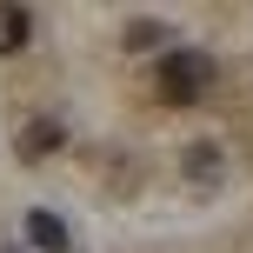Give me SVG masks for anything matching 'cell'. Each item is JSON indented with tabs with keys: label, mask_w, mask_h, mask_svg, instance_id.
Segmentation results:
<instances>
[{
	"label": "cell",
	"mask_w": 253,
	"mask_h": 253,
	"mask_svg": "<svg viewBox=\"0 0 253 253\" xmlns=\"http://www.w3.org/2000/svg\"><path fill=\"white\" fill-rule=\"evenodd\" d=\"M27 240H34L40 253H67V227H60L53 213H40V207H34V213H27Z\"/></svg>",
	"instance_id": "cell-5"
},
{
	"label": "cell",
	"mask_w": 253,
	"mask_h": 253,
	"mask_svg": "<svg viewBox=\"0 0 253 253\" xmlns=\"http://www.w3.org/2000/svg\"><path fill=\"white\" fill-rule=\"evenodd\" d=\"M60 147V120H27L20 126V160H47Z\"/></svg>",
	"instance_id": "cell-4"
},
{
	"label": "cell",
	"mask_w": 253,
	"mask_h": 253,
	"mask_svg": "<svg viewBox=\"0 0 253 253\" xmlns=\"http://www.w3.org/2000/svg\"><path fill=\"white\" fill-rule=\"evenodd\" d=\"M213 87V60L200 47H167L160 53V100L167 107H200Z\"/></svg>",
	"instance_id": "cell-1"
},
{
	"label": "cell",
	"mask_w": 253,
	"mask_h": 253,
	"mask_svg": "<svg viewBox=\"0 0 253 253\" xmlns=\"http://www.w3.org/2000/svg\"><path fill=\"white\" fill-rule=\"evenodd\" d=\"M0 253H20V247H0Z\"/></svg>",
	"instance_id": "cell-7"
},
{
	"label": "cell",
	"mask_w": 253,
	"mask_h": 253,
	"mask_svg": "<svg viewBox=\"0 0 253 253\" xmlns=\"http://www.w3.org/2000/svg\"><path fill=\"white\" fill-rule=\"evenodd\" d=\"M180 173H187L193 187H220V180H227V147H220V140H193L187 160H180Z\"/></svg>",
	"instance_id": "cell-2"
},
{
	"label": "cell",
	"mask_w": 253,
	"mask_h": 253,
	"mask_svg": "<svg viewBox=\"0 0 253 253\" xmlns=\"http://www.w3.org/2000/svg\"><path fill=\"white\" fill-rule=\"evenodd\" d=\"M27 40H34V13L7 0V7H0V60H7V53H20Z\"/></svg>",
	"instance_id": "cell-3"
},
{
	"label": "cell",
	"mask_w": 253,
	"mask_h": 253,
	"mask_svg": "<svg viewBox=\"0 0 253 253\" xmlns=\"http://www.w3.org/2000/svg\"><path fill=\"white\" fill-rule=\"evenodd\" d=\"M153 40H160V27H153V20H133V27H126V47H153Z\"/></svg>",
	"instance_id": "cell-6"
}]
</instances>
